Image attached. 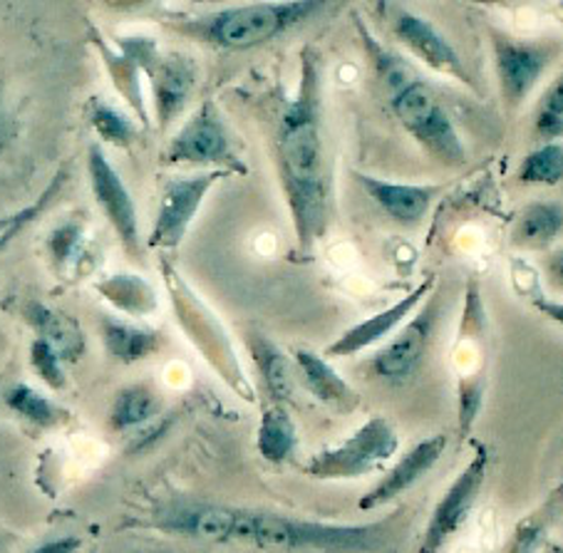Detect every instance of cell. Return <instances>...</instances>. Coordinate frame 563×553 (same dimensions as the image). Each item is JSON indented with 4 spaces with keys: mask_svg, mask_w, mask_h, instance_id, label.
Masks as SVG:
<instances>
[{
    "mask_svg": "<svg viewBox=\"0 0 563 553\" xmlns=\"http://www.w3.org/2000/svg\"><path fill=\"white\" fill-rule=\"evenodd\" d=\"M276 162L296 229L300 256L313 254L330 226V157L323 122V60L316 47L300 53L298 90L276 120Z\"/></svg>",
    "mask_w": 563,
    "mask_h": 553,
    "instance_id": "cell-1",
    "label": "cell"
},
{
    "mask_svg": "<svg viewBox=\"0 0 563 553\" xmlns=\"http://www.w3.org/2000/svg\"><path fill=\"white\" fill-rule=\"evenodd\" d=\"M323 523L284 517L276 511L219 507V504H174L157 513V527L191 539L221 543H251L261 549L320 551V553H377L390 549L393 523Z\"/></svg>",
    "mask_w": 563,
    "mask_h": 553,
    "instance_id": "cell-2",
    "label": "cell"
},
{
    "mask_svg": "<svg viewBox=\"0 0 563 553\" xmlns=\"http://www.w3.org/2000/svg\"><path fill=\"white\" fill-rule=\"evenodd\" d=\"M328 11L323 0H290V3H249L221 8V11L191 15L177 23V31L221 51H249V47L266 45L313 21Z\"/></svg>",
    "mask_w": 563,
    "mask_h": 553,
    "instance_id": "cell-3",
    "label": "cell"
},
{
    "mask_svg": "<svg viewBox=\"0 0 563 553\" xmlns=\"http://www.w3.org/2000/svg\"><path fill=\"white\" fill-rule=\"evenodd\" d=\"M390 102L402 128L430 157L446 167H460L467 162V150H464L457 128L430 90V85L412 77L402 87H397L390 95Z\"/></svg>",
    "mask_w": 563,
    "mask_h": 553,
    "instance_id": "cell-4",
    "label": "cell"
},
{
    "mask_svg": "<svg viewBox=\"0 0 563 553\" xmlns=\"http://www.w3.org/2000/svg\"><path fill=\"white\" fill-rule=\"evenodd\" d=\"M400 450V436L385 417H373L338 447L323 450L306 464V474L318 482H351L380 472Z\"/></svg>",
    "mask_w": 563,
    "mask_h": 553,
    "instance_id": "cell-5",
    "label": "cell"
},
{
    "mask_svg": "<svg viewBox=\"0 0 563 553\" xmlns=\"http://www.w3.org/2000/svg\"><path fill=\"white\" fill-rule=\"evenodd\" d=\"M442 313V294L440 290H432L422 303L420 313L407 318L400 333L371 357V363L365 365L371 375L387 385H405L407 380H412L417 370L422 367L427 353L432 351Z\"/></svg>",
    "mask_w": 563,
    "mask_h": 553,
    "instance_id": "cell-6",
    "label": "cell"
},
{
    "mask_svg": "<svg viewBox=\"0 0 563 553\" xmlns=\"http://www.w3.org/2000/svg\"><path fill=\"white\" fill-rule=\"evenodd\" d=\"M489 469V450L487 444L474 442V454L467 467L454 479L437 504L430 521H427L424 537L420 543V553H440L462 531L464 523L477 507L479 494L487 482Z\"/></svg>",
    "mask_w": 563,
    "mask_h": 553,
    "instance_id": "cell-7",
    "label": "cell"
},
{
    "mask_svg": "<svg viewBox=\"0 0 563 553\" xmlns=\"http://www.w3.org/2000/svg\"><path fill=\"white\" fill-rule=\"evenodd\" d=\"M167 164H191V167H211L221 172H246L236 159L227 124L211 100L203 102L191 118L184 122L177 137L164 152Z\"/></svg>",
    "mask_w": 563,
    "mask_h": 553,
    "instance_id": "cell-8",
    "label": "cell"
},
{
    "mask_svg": "<svg viewBox=\"0 0 563 553\" xmlns=\"http://www.w3.org/2000/svg\"><path fill=\"white\" fill-rule=\"evenodd\" d=\"M130 43L134 55H137L142 73L152 82L159 128L167 130L179 118L184 107H187L194 87H197V65L187 55L159 53V47L152 41H144V37H137V41Z\"/></svg>",
    "mask_w": 563,
    "mask_h": 553,
    "instance_id": "cell-9",
    "label": "cell"
},
{
    "mask_svg": "<svg viewBox=\"0 0 563 553\" xmlns=\"http://www.w3.org/2000/svg\"><path fill=\"white\" fill-rule=\"evenodd\" d=\"M231 172L209 169L199 174H187V177H172L164 181L157 219L150 236L152 248H177L189 226L197 219L201 203L207 201L209 191L217 184L229 177Z\"/></svg>",
    "mask_w": 563,
    "mask_h": 553,
    "instance_id": "cell-10",
    "label": "cell"
},
{
    "mask_svg": "<svg viewBox=\"0 0 563 553\" xmlns=\"http://www.w3.org/2000/svg\"><path fill=\"white\" fill-rule=\"evenodd\" d=\"M380 11H385V21L390 25V33L397 37V43H402L415 57H420L427 67L446 77H454L462 85L474 87L460 53L454 51V45L427 18L397 3H383Z\"/></svg>",
    "mask_w": 563,
    "mask_h": 553,
    "instance_id": "cell-11",
    "label": "cell"
},
{
    "mask_svg": "<svg viewBox=\"0 0 563 553\" xmlns=\"http://www.w3.org/2000/svg\"><path fill=\"white\" fill-rule=\"evenodd\" d=\"M492 51L504 104H507L509 112L519 110L527 102L533 87H537L543 70L553 60V47L543 43L519 41V37L494 31Z\"/></svg>",
    "mask_w": 563,
    "mask_h": 553,
    "instance_id": "cell-12",
    "label": "cell"
},
{
    "mask_svg": "<svg viewBox=\"0 0 563 553\" xmlns=\"http://www.w3.org/2000/svg\"><path fill=\"white\" fill-rule=\"evenodd\" d=\"M87 174H90V187L95 193V201L100 203L107 221L118 231L122 246L128 248L132 258H140L142 244H140V221H137V207L122 181L118 169L112 162L104 157L100 144H92L87 152Z\"/></svg>",
    "mask_w": 563,
    "mask_h": 553,
    "instance_id": "cell-13",
    "label": "cell"
},
{
    "mask_svg": "<svg viewBox=\"0 0 563 553\" xmlns=\"http://www.w3.org/2000/svg\"><path fill=\"white\" fill-rule=\"evenodd\" d=\"M434 286H437V276H427L420 286L412 288L410 294L402 296L390 308H385V310H380V313H375L371 318L361 320V323H355L353 328H347L335 343H330L325 347V355L328 357H351V355L367 351V347L383 343L397 325L407 323V318H410L415 310L424 303L427 296L434 290Z\"/></svg>",
    "mask_w": 563,
    "mask_h": 553,
    "instance_id": "cell-14",
    "label": "cell"
},
{
    "mask_svg": "<svg viewBox=\"0 0 563 553\" xmlns=\"http://www.w3.org/2000/svg\"><path fill=\"white\" fill-rule=\"evenodd\" d=\"M444 450H446L444 434H434V436H427L422 442H417L415 447L407 450L405 457L397 462L371 491L365 494L357 507H361V511H373L395 501L400 494L412 489L417 482H422L434 464H440Z\"/></svg>",
    "mask_w": 563,
    "mask_h": 553,
    "instance_id": "cell-15",
    "label": "cell"
},
{
    "mask_svg": "<svg viewBox=\"0 0 563 553\" xmlns=\"http://www.w3.org/2000/svg\"><path fill=\"white\" fill-rule=\"evenodd\" d=\"M355 184H361L363 191L380 207L395 224L417 226L427 217L432 201L440 189L437 187H417V184H395L371 177V174L355 172Z\"/></svg>",
    "mask_w": 563,
    "mask_h": 553,
    "instance_id": "cell-16",
    "label": "cell"
},
{
    "mask_svg": "<svg viewBox=\"0 0 563 553\" xmlns=\"http://www.w3.org/2000/svg\"><path fill=\"white\" fill-rule=\"evenodd\" d=\"M294 365L306 390L313 395L318 402L328 405L330 410L351 414L361 407V395L338 375L335 367L330 365L323 355L298 347V351H294Z\"/></svg>",
    "mask_w": 563,
    "mask_h": 553,
    "instance_id": "cell-17",
    "label": "cell"
},
{
    "mask_svg": "<svg viewBox=\"0 0 563 553\" xmlns=\"http://www.w3.org/2000/svg\"><path fill=\"white\" fill-rule=\"evenodd\" d=\"M246 347L261 375V383H264V390L271 397V402L286 405L290 400V395H294L296 383L290 357L280 351L266 333H261V330H249Z\"/></svg>",
    "mask_w": 563,
    "mask_h": 553,
    "instance_id": "cell-18",
    "label": "cell"
},
{
    "mask_svg": "<svg viewBox=\"0 0 563 553\" xmlns=\"http://www.w3.org/2000/svg\"><path fill=\"white\" fill-rule=\"evenodd\" d=\"M563 203L531 201L519 211L511 229V244L523 251H543L561 236Z\"/></svg>",
    "mask_w": 563,
    "mask_h": 553,
    "instance_id": "cell-19",
    "label": "cell"
},
{
    "mask_svg": "<svg viewBox=\"0 0 563 553\" xmlns=\"http://www.w3.org/2000/svg\"><path fill=\"white\" fill-rule=\"evenodd\" d=\"M27 320L35 328L37 341L51 347L63 363L77 361L85 353V335L73 318L57 313V310L47 306L31 303V308H27Z\"/></svg>",
    "mask_w": 563,
    "mask_h": 553,
    "instance_id": "cell-20",
    "label": "cell"
},
{
    "mask_svg": "<svg viewBox=\"0 0 563 553\" xmlns=\"http://www.w3.org/2000/svg\"><path fill=\"white\" fill-rule=\"evenodd\" d=\"M563 517V484H559L537 509L529 511L517 527L501 553H541L547 546L551 529L556 527Z\"/></svg>",
    "mask_w": 563,
    "mask_h": 553,
    "instance_id": "cell-21",
    "label": "cell"
},
{
    "mask_svg": "<svg viewBox=\"0 0 563 553\" xmlns=\"http://www.w3.org/2000/svg\"><path fill=\"white\" fill-rule=\"evenodd\" d=\"M102 341L107 353L120 363H140L147 361L152 353H157L162 347V333L154 328L132 325L128 320L120 318H102Z\"/></svg>",
    "mask_w": 563,
    "mask_h": 553,
    "instance_id": "cell-22",
    "label": "cell"
},
{
    "mask_svg": "<svg viewBox=\"0 0 563 553\" xmlns=\"http://www.w3.org/2000/svg\"><path fill=\"white\" fill-rule=\"evenodd\" d=\"M298 447L296 424L286 412V405L271 402L258 424V452L271 464L286 462Z\"/></svg>",
    "mask_w": 563,
    "mask_h": 553,
    "instance_id": "cell-23",
    "label": "cell"
},
{
    "mask_svg": "<svg viewBox=\"0 0 563 553\" xmlns=\"http://www.w3.org/2000/svg\"><path fill=\"white\" fill-rule=\"evenodd\" d=\"M162 400L150 385L124 387L112 405L110 422L114 430H137L159 414Z\"/></svg>",
    "mask_w": 563,
    "mask_h": 553,
    "instance_id": "cell-24",
    "label": "cell"
},
{
    "mask_svg": "<svg viewBox=\"0 0 563 553\" xmlns=\"http://www.w3.org/2000/svg\"><path fill=\"white\" fill-rule=\"evenodd\" d=\"M100 290L114 308L124 310V313L150 316L157 310V294H154V288L140 276L118 274L110 280H104Z\"/></svg>",
    "mask_w": 563,
    "mask_h": 553,
    "instance_id": "cell-25",
    "label": "cell"
},
{
    "mask_svg": "<svg viewBox=\"0 0 563 553\" xmlns=\"http://www.w3.org/2000/svg\"><path fill=\"white\" fill-rule=\"evenodd\" d=\"M5 402L15 414L25 417L27 422L37 427H57L65 420V410L60 405H55L51 397L41 395L27 385H13L5 392Z\"/></svg>",
    "mask_w": 563,
    "mask_h": 553,
    "instance_id": "cell-26",
    "label": "cell"
},
{
    "mask_svg": "<svg viewBox=\"0 0 563 553\" xmlns=\"http://www.w3.org/2000/svg\"><path fill=\"white\" fill-rule=\"evenodd\" d=\"M517 179L521 184H541V187L563 181V142L541 144L539 150L529 152L517 172Z\"/></svg>",
    "mask_w": 563,
    "mask_h": 553,
    "instance_id": "cell-27",
    "label": "cell"
},
{
    "mask_svg": "<svg viewBox=\"0 0 563 553\" xmlns=\"http://www.w3.org/2000/svg\"><path fill=\"white\" fill-rule=\"evenodd\" d=\"M90 122L95 132L100 134V140L114 144V147L130 150L137 142V128H134V122L110 102L92 100Z\"/></svg>",
    "mask_w": 563,
    "mask_h": 553,
    "instance_id": "cell-28",
    "label": "cell"
},
{
    "mask_svg": "<svg viewBox=\"0 0 563 553\" xmlns=\"http://www.w3.org/2000/svg\"><path fill=\"white\" fill-rule=\"evenodd\" d=\"M533 134L541 144L559 142L563 137V73L541 95L533 114Z\"/></svg>",
    "mask_w": 563,
    "mask_h": 553,
    "instance_id": "cell-29",
    "label": "cell"
},
{
    "mask_svg": "<svg viewBox=\"0 0 563 553\" xmlns=\"http://www.w3.org/2000/svg\"><path fill=\"white\" fill-rule=\"evenodd\" d=\"M484 405V375H460L457 380V427L462 436L472 434V427L477 422Z\"/></svg>",
    "mask_w": 563,
    "mask_h": 553,
    "instance_id": "cell-30",
    "label": "cell"
},
{
    "mask_svg": "<svg viewBox=\"0 0 563 553\" xmlns=\"http://www.w3.org/2000/svg\"><path fill=\"white\" fill-rule=\"evenodd\" d=\"M77 251H82V229L73 224V221L70 224H63L60 229H55V234L51 239V254L57 264H70V261L77 258Z\"/></svg>",
    "mask_w": 563,
    "mask_h": 553,
    "instance_id": "cell-31",
    "label": "cell"
},
{
    "mask_svg": "<svg viewBox=\"0 0 563 553\" xmlns=\"http://www.w3.org/2000/svg\"><path fill=\"white\" fill-rule=\"evenodd\" d=\"M31 357H33V365L35 370L41 373L43 380L55 387V390H60V387L65 385V377H63V361L57 357L51 347H47L45 343L35 341L33 343V351H31Z\"/></svg>",
    "mask_w": 563,
    "mask_h": 553,
    "instance_id": "cell-32",
    "label": "cell"
},
{
    "mask_svg": "<svg viewBox=\"0 0 563 553\" xmlns=\"http://www.w3.org/2000/svg\"><path fill=\"white\" fill-rule=\"evenodd\" d=\"M51 193H53V189L47 191L45 199L41 203H35V207H27L23 211H15V213H8V217H0V239L13 236L18 229H23L27 221L35 217V213H41V209L45 207V201H47V197H51Z\"/></svg>",
    "mask_w": 563,
    "mask_h": 553,
    "instance_id": "cell-33",
    "label": "cell"
},
{
    "mask_svg": "<svg viewBox=\"0 0 563 553\" xmlns=\"http://www.w3.org/2000/svg\"><path fill=\"white\" fill-rule=\"evenodd\" d=\"M80 549H82V541L77 537H57L51 541H43L41 546H35L27 553H77Z\"/></svg>",
    "mask_w": 563,
    "mask_h": 553,
    "instance_id": "cell-34",
    "label": "cell"
},
{
    "mask_svg": "<svg viewBox=\"0 0 563 553\" xmlns=\"http://www.w3.org/2000/svg\"><path fill=\"white\" fill-rule=\"evenodd\" d=\"M533 308L539 310L541 316H547L553 323L563 325V303L561 300H549V298H533Z\"/></svg>",
    "mask_w": 563,
    "mask_h": 553,
    "instance_id": "cell-35",
    "label": "cell"
},
{
    "mask_svg": "<svg viewBox=\"0 0 563 553\" xmlns=\"http://www.w3.org/2000/svg\"><path fill=\"white\" fill-rule=\"evenodd\" d=\"M547 274L553 284L563 288V251H556L547 258Z\"/></svg>",
    "mask_w": 563,
    "mask_h": 553,
    "instance_id": "cell-36",
    "label": "cell"
},
{
    "mask_svg": "<svg viewBox=\"0 0 563 553\" xmlns=\"http://www.w3.org/2000/svg\"><path fill=\"white\" fill-rule=\"evenodd\" d=\"M541 553H563V543H556V546H549V549H543Z\"/></svg>",
    "mask_w": 563,
    "mask_h": 553,
    "instance_id": "cell-37",
    "label": "cell"
},
{
    "mask_svg": "<svg viewBox=\"0 0 563 553\" xmlns=\"http://www.w3.org/2000/svg\"><path fill=\"white\" fill-rule=\"evenodd\" d=\"M11 236H5V239H0V246H3V241H8Z\"/></svg>",
    "mask_w": 563,
    "mask_h": 553,
    "instance_id": "cell-38",
    "label": "cell"
},
{
    "mask_svg": "<svg viewBox=\"0 0 563 553\" xmlns=\"http://www.w3.org/2000/svg\"><path fill=\"white\" fill-rule=\"evenodd\" d=\"M0 553H3V543H0Z\"/></svg>",
    "mask_w": 563,
    "mask_h": 553,
    "instance_id": "cell-39",
    "label": "cell"
}]
</instances>
